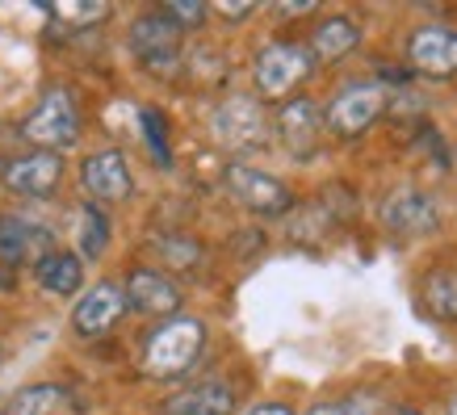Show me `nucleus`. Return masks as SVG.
Wrapping results in <instances>:
<instances>
[{
    "instance_id": "aec40b11",
    "label": "nucleus",
    "mask_w": 457,
    "mask_h": 415,
    "mask_svg": "<svg viewBox=\"0 0 457 415\" xmlns=\"http://www.w3.org/2000/svg\"><path fill=\"white\" fill-rule=\"evenodd\" d=\"M63 403H68V394L59 386H26V390H17L0 415H59Z\"/></svg>"
},
{
    "instance_id": "bb28decb",
    "label": "nucleus",
    "mask_w": 457,
    "mask_h": 415,
    "mask_svg": "<svg viewBox=\"0 0 457 415\" xmlns=\"http://www.w3.org/2000/svg\"><path fill=\"white\" fill-rule=\"evenodd\" d=\"M311 9H315L311 0H303V4H278V13H281V17H303V13H311Z\"/></svg>"
},
{
    "instance_id": "f257e3e1",
    "label": "nucleus",
    "mask_w": 457,
    "mask_h": 415,
    "mask_svg": "<svg viewBox=\"0 0 457 415\" xmlns=\"http://www.w3.org/2000/svg\"><path fill=\"white\" fill-rule=\"evenodd\" d=\"M206 344V328L197 319H168L164 328H155L143 348V369L152 378H180L197 361Z\"/></svg>"
},
{
    "instance_id": "423d86ee",
    "label": "nucleus",
    "mask_w": 457,
    "mask_h": 415,
    "mask_svg": "<svg viewBox=\"0 0 457 415\" xmlns=\"http://www.w3.org/2000/svg\"><path fill=\"white\" fill-rule=\"evenodd\" d=\"M407 59L411 71L428 80H449L457 76V29L453 26H420L407 38Z\"/></svg>"
},
{
    "instance_id": "9b49d317",
    "label": "nucleus",
    "mask_w": 457,
    "mask_h": 415,
    "mask_svg": "<svg viewBox=\"0 0 457 415\" xmlns=\"http://www.w3.org/2000/svg\"><path fill=\"white\" fill-rule=\"evenodd\" d=\"M122 315H126V294L118 290V286H110V281H101V286H93V290L76 303L71 328H76V336H84V340H97V336L110 332Z\"/></svg>"
},
{
    "instance_id": "a878e982",
    "label": "nucleus",
    "mask_w": 457,
    "mask_h": 415,
    "mask_svg": "<svg viewBox=\"0 0 457 415\" xmlns=\"http://www.w3.org/2000/svg\"><path fill=\"white\" fill-rule=\"evenodd\" d=\"M219 13L236 21V17H252V13H256V4H219Z\"/></svg>"
},
{
    "instance_id": "393cba45",
    "label": "nucleus",
    "mask_w": 457,
    "mask_h": 415,
    "mask_svg": "<svg viewBox=\"0 0 457 415\" xmlns=\"http://www.w3.org/2000/svg\"><path fill=\"white\" fill-rule=\"evenodd\" d=\"M306 415H365V411H361L357 403H319Z\"/></svg>"
},
{
    "instance_id": "4be33fe9",
    "label": "nucleus",
    "mask_w": 457,
    "mask_h": 415,
    "mask_svg": "<svg viewBox=\"0 0 457 415\" xmlns=\"http://www.w3.org/2000/svg\"><path fill=\"white\" fill-rule=\"evenodd\" d=\"M51 13L59 17V21H68L71 29H88V26H97V21H105L110 17V4H101V0H59Z\"/></svg>"
},
{
    "instance_id": "ddd939ff",
    "label": "nucleus",
    "mask_w": 457,
    "mask_h": 415,
    "mask_svg": "<svg viewBox=\"0 0 457 415\" xmlns=\"http://www.w3.org/2000/svg\"><path fill=\"white\" fill-rule=\"evenodd\" d=\"M319 126H323V118H319V105L311 97H294L278 110V135H281V143H286V152H294V155L315 152Z\"/></svg>"
},
{
    "instance_id": "5701e85b",
    "label": "nucleus",
    "mask_w": 457,
    "mask_h": 415,
    "mask_svg": "<svg viewBox=\"0 0 457 415\" xmlns=\"http://www.w3.org/2000/svg\"><path fill=\"white\" fill-rule=\"evenodd\" d=\"M143 130H147V147H152V155L160 160V164H172V152H168V130H164V118L155 110H143Z\"/></svg>"
},
{
    "instance_id": "1a4fd4ad",
    "label": "nucleus",
    "mask_w": 457,
    "mask_h": 415,
    "mask_svg": "<svg viewBox=\"0 0 457 415\" xmlns=\"http://www.w3.org/2000/svg\"><path fill=\"white\" fill-rule=\"evenodd\" d=\"M0 180H4V189L21 197H46L63 180V160L55 152H26L0 168Z\"/></svg>"
},
{
    "instance_id": "412c9836",
    "label": "nucleus",
    "mask_w": 457,
    "mask_h": 415,
    "mask_svg": "<svg viewBox=\"0 0 457 415\" xmlns=\"http://www.w3.org/2000/svg\"><path fill=\"white\" fill-rule=\"evenodd\" d=\"M105 244H110V219H105L97 206H84L80 210V248H84V256L97 261L101 252H105Z\"/></svg>"
},
{
    "instance_id": "9d476101",
    "label": "nucleus",
    "mask_w": 457,
    "mask_h": 415,
    "mask_svg": "<svg viewBox=\"0 0 457 415\" xmlns=\"http://www.w3.org/2000/svg\"><path fill=\"white\" fill-rule=\"evenodd\" d=\"M382 222H386L395 236L416 239V236H432L441 227V214H436V202L420 189H399V194L386 197L382 206Z\"/></svg>"
},
{
    "instance_id": "f3484780",
    "label": "nucleus",
    "mask_w": 457,
    "mask_h": 415,
    "mask_svg": "<svg viewBox=\"0 0 457 415\" xmlns=\"http://www.w3.org/2000/svg\"><path fill=\"white\" fill-rule=\"evenodd\" d=\"M357 42H361V29L353 17H328V21H319V29L311 34V59L336 63V59H345Z\"/></svg>"
},
{
    "instance_id": "0eeeda50",
    "label": "nucleus",
    "mask_w": 457,
    "mask_h": 415,
    "mask_svg": "<svg viewBox=\"0 0 457 415\" xmlns=\"http://www.w3.org/2000/svg\"><path fill=\"white\" fill-rule=\"evenodd\" d=\"M227 189L236 194L239 206H248L252 214H286L290 210V189L281 185L278 177H269L261 168H248V164H231L227 168Z\"/></svg>"
},
{
    "instance_id": "7ed1b4c3",
    "label": "nucleus",
    "mask_w": 457,
    "mask_h": 415,
    "mask_svg": "<svg viewBox=\"0 0 457 415\" xmlns=\"http://www.w3.org/2000/svg\"><path fill=\"white\" fill-rule=\"evenodd\" d=\"M386 88L378 80H353L345 84L332 97V110H328V126H332L336 138H357L365 135L370 126L378 122V113L386 110Z\"/></svg>"
},
{
    "instance_id": "20e7f679",
    "label": "nucleus",
    "mask_w": 457,
    "mask_h": 415,
    "mask_svg": "<svg viewBox=\"0 0 457 415\" xmlns=\"http://www.w3.org/2000/svg\"><path fill=\"white\" fill-rule=\"evenodd\" d=\"M315 68V59L306 46L298 42H273V46H264L261 55H256V88H261L264 97H290L294 88L311 76Z\"/></svg>"
},
{
    "instance_id": "b1692460",
    "label": "nucleus",
    "mask_w": 457,
    "mask_h": 415,
    "mask_svg": "<svg viewBox=\"0 0 457 415\" xmlns=\"http://www.w3.org/2000/svg\"><path fill=\"white\" fill-rule=\"evenodd\" d=\"M164 17L172 26H202L206 21V4H197V0H168L164 4Z\"/></svg>"
},
{
    "instance_id": "6ab92c4d",
    "label": "nucleus",
    "mask_w": 457,
    "mask_h": 415,
    "mask_svg": "<svg viewBox=\"0 0 457 415\" xmlns=\"http://www.w3.org/2000/svg\"><path fill=\"white\" fill-rule=\"evenodd\" d=\"M420 303L432 319L441 323H457V269H432L420 281Z\"/></svg>"
},
{
    "instance_id": "cd10ccee",
    "label": "nucleus",
    "mask_w": 457,
    "mask_h": 415,
    "mask_svg": "<svg viewBox=\"0 0 457 415\" xmlns=\"http://www.w3.org/2000/svg\"><path fill=\"white\" fill-rule=\"evenodd\" d=\"M248 415H294L290 407H281V403H264V407H252Z\"/></svg>"
},
{
    "instance_id": "2eb2a0df",
    "label": "nucleus",
    "mask_w": 457,
    "mask_h": 415,
    "mask_svg": "<svg viewBox=\"0 0 457 415\" xmlns=\"http://www.w3.org/2000/svg\"><path fill=\"white\" fill-rule=\"evenodd\" d=\"M46 244L51 236L34 227L26 219H13V214H0V264L4 269H17V264H26L29 256H46Z\"/></svg>"
},
{
    "instance_id": "39448f33",
    "label": "nucleus",
    "mask_w": 457,
    "mask_h": 415,
    "mask_svg": "<svg viewBox=\"0 0 457 415\" xmlns=\"http://www.w3.org/2000/svg\"><path fill=\"white\" fill-rule=\"evenodd\" d=\"M214 138L222 147H236V152H248V147H261L264 135H269V118H264L261 101L252 97H231L214 110Z\"/></svg>"
},
{
    "instance_id": "c85d7f7f",
    "label": "nucleus",
    "mask_w": 457,
    "mask_h": 415,
    "mask_svg": "<svg viewBox=\"0 0 457 415\" xmlns=\"http://www.w3.org/2000/svg\"><path fill=\"white\" fill-rule=\"evenodd\" d=\"M445 415H457V399H449V411H445Z\"/></svg>"
},
{
    "instance_id": "6e6552de",
    "label": "nucleus",
    "mask_w": 457,
    "mask_h": 415,
    "mask_svg": "<svg viewBox=\"0 0 457 415\" xmlns=\"http://www.w3.org/2000/svg\"><path fill=\"white\" fill-rule=\"evenodd\" d=\"M130 46L143 68L152 71H172L180 63V29L164 13H143L130 26Z\"/></svg>"
},
{
    "instance_id": "dca6fc26",
    "label": "nucleus",
    "mask_w": 457,
    "mask_h": 415,
    "mask_svg": "<svg viewBox=\"0 0 457 415\" xmlns=\"http://www.w3.org/2000/svg\"><path fill=\"white\" fill-rule=\"evenodd\" d=\"M168 415H231L236 411V390L222 382H197V386L172 394L164 407Z\"/></svg>"
},
{
    "instance_id": "f03ea898",
    "label": "nucleus",
    "mask_w": 457,
    "mask_h": 415,
    "mask_svg": "<svg viewBox=\"0 0 457 415\" xmlns=\"http://www.w3.org/2000/svg\"><path fill=\"white\" fill-rule=\"evenodd\" d=\"M21 135L34 143V152H63L80 138V105L68 88H51L46 97L38 101V110L26 118Z\"/></svg>"
},
{
    "instance_id": "4468645a",
    "label": "nucleus",
    "mask_w": 457,
    "mask_h": 415,
    "mask_svg": "<svg viewBox=\"0 0 457 415\" xmlns=\"http://www.w3.org/2000/svg\"><path fill=\"white\" fill-rule=\"evenodd\" d=\"M126 306H135L143 315H172L180 306V290L155 269H135L126 277Z\"/></svg>"
},
{
    "instance_id": "f8f14e48",
    "label": "nucleus",
    "mask_w": 457,
    "mask_h": 415,
    "mask_svg": "<svg viewBox=\"0 0 457 415\" xmlns=\"http://www.w3.org/2000/svg\"><path fill=\"white\" fill-rule=\"evenodd\" d=\"M84 189L97 197V202H126L135 180H130V168H126V155L105 147V152H93L80 168Z\"/></svg>"
},
{
    "instance_id": "a211bd4d",
    "label": "nucleus",
    "mask_w": 457,
    "mask_h": 415,
    "mask_svg": "<svg viewBox=\"0 0 457 415\" xmlns=\"http://www.w3.org/2000/svg\"><path fill=\"white\" fill-rule=\"evenodd\" d=\"M34 277H38L42 290L59 294V298H71V294L80 290L84 269H80V261H76L71 252H46V256L34 264Z\"/></svg>"
}]
</instances>
